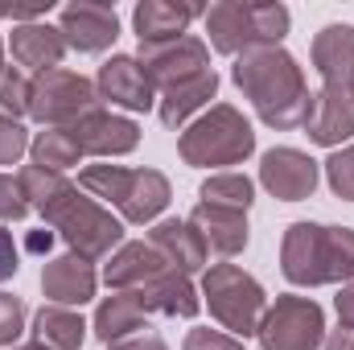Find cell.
I'll use <instances>...</instances> for the list:
<instances>
[{"mask_svg": "<svg viewBox=\"0 0 354 350\" xmlns=\"http://www.w3.org/2000/svg\"><path fill=\"white\" fill-rule=\"evenodd\" d=\"M58 29H62V37H66L71 50H79V54H103L120 37V12H115V4L75 0V4H66L58 12Z\"/></svg>", "mask_w": 354, "mask_h": 350, "instance_id": "7c38bea8", "label": "cell"}, {"mask_svg": "<svg viewBox=\"0 0 354 350\" xmlns=\"http://www.w3.org/2000/svg\"><path fill=\"white\" fill-rule=\"evenodd\" d=\"M309 58H313L326 91L354 95V25L334 21V25L317 29L313 46H309Z\"/></svg>", "mask_w": 354, "mask_h": 350, "instance_id": "9a60e30c", "label": "cell"}, {"mask_svg": "<svg viewBox=\"0 0 354 350\" xmlns=\"http://www.w3.org/2000/svg\"><path fill=\"white\" fill-rule=\"evenodd\" d=\"M181 350H248L239 338H231L227 330H210V326H194L185 334Z\"/></svg>", "mask_w": 354, "mask_h": 350, "instance_id": "836d02e7", "label": "cell"}, {"mask_svg": "<svg viewBox=\"0 0 354 350\" xmlns=\"http://www.w3.org/2000/svg\"><path fill=\"white\" fill-rule=\"evenodd\" d=\"M46 219V227L66 243V252L83 256V260H107L120 243H124V219L111 214L103 202H95L91 194H83L75 181H66V190L46 202L37 210Z\"/></svg>", "mask_w": 354, "mask_h": 350, "instance_id": "277c9868", "label": "cell"}, {"mask_svg": "<svg viewBox=\"0 0 354 350\" xmlns=\"http://www.w3.org/2000/svg\"><path fill=\"white\" fill-rule=\"evenodd\" d=\"M214 95H218V75L206 71V75H198V79H189V83H181V87H174V91H161V95H157V120H161L169 132H181L189 120H198V116L210 107Z\"/></svg>", "mask_w": 354, "mask_h": 350, "instance_id": "d4e9b609", "label": "cell"}, {"mask_svg": "<svg viewBox=\"0 0 354 350\" xmlns=\"http://www.w3.org/2000/svg\"><path fill=\"white\" fill-rule=\"evenodd\" d=\"M95 91L111 107H124V111H157V87L149 83V75L136 62V54H111L99 66V75H95Z\"/></svg>", "mask_w": 354, "mask_h": 350, "instance_id": "4fadbf2b", "label": "cell"}, {"mask_svg": "<svg viewBox=\"0 0 354 350\" xmlns=\"http://www.w3.org/2000/svg\"><path fill=\"white\" fill-rule=\"evenodd\" d=\"M189 227L202 235V243L214 252V256H223V260H235V256H243L248 252V243H252V227H248V214H239V210H223V206H194L189 210Z\"/></svg>", "mask_w": 354, "mask_h": 350, "instance_id": "ffe728a7", "label": "cell"}, {"mask_svg": "<svg viewBox=\"0 0 354 350\" xmlns=\"http://www.w3.org/2000/svg\"><path fill=\"white\" fill-rule=\"evenodd\" d=\"M107 350H169V342L161 338V334H136V338H124V342H111Z\"/></svg>", "mask_w": 354, "mask_h": 350, "instance_id": "8d00e7d4", "label": "cell"}, {"mask_svg": "<svg viewBox=\"0 0 354 350\" xmlns=\"http://www.w3.org/2000/svg\"><path fill=\"white\" fill-rule=\"evenodd\" d=\"M136 297L149 313H165V317H198V309H202L198 284L177 268H165L161 276H153L145 288H136Z\"/></svg>", "mask_w": 354, "mask_h": 350, "instance_id": "cb8c5ba5", "label": "cell"}, {"mask_svg": "<svg viewBox=\"0 0 354 350\" xmlns=\"http://www.w3.org/2000/svg\"><path fill=\"white\" fill-rule=\"evenodd\" d=\"M198 293H202V305L210 309V317L239 342H248L260 330L268 313L264 284L252 272H243L239 264H210L202 272Z\"/></svg>", "mask_w": 354, "mask_h": 350, "instance_id": "8992f818", "label": "cell"}, {"mask_svg": "<svg viewBox=\"0 0 354 350\" xmlns=\"http://www.w3.org/2000/svg\"><path fill=\"white\" fill-rule=\"evenodd\" d=\"M231 83L243 91V99L256 107V116L268 128H276V132L305 128L309 107H313V91L305 83V66L284 46L239 54L231 66Z\"/></svg>", "mask_w": 354, "mask_h": 350, "instance_id": "6da1fadb", "label": "cell"}, {"mask_svg": "<svg viewBox=\"0 0 354 350\" xmlns=\"http://www.w3.org/2000/svg\"><path fill=\"white\" fill-rule=\"evenodd\" d=\"M99 288V272L95 264L75 256V252H62L54 260H46L41 268V293H46V305H66V309H83Z\"/></svg>", "mask_w": 354, "mask_h": 350, "instance_id": "2e32d148", "label": "cell"}, {"mask_svg": "<svg viewBox=\"0 0 354 350\" xmlns=\"http://www.w3.org/2000/svg\"><path fill=\"white\" fill-rule=\"evenodd\" d=\"M305 136L322 149H342L351 145L354 136V95L342 91H313V107H309V120H305Z\"/></svg>", "mask_w": 354, "mask_h": 350, "instance_id": "d6986e66", "label": "cell"}, {"mask_svg": "<svg viewBox=\"0 0 354 350\" xmlns=\"http://www.w3.org/2000/svg\"><path fill=\"white\" fill-rule=\"evenodd\" d=\"M25 214H29V202L17 185V177L0 174V223H21Z\"/></svg>", "mask_w": 354, "mask_h": 350, "instance_id": "e575fe53", "label": "cell"}, {"mask_svg": "<svg viewBox=\"0 0 354 350\" xmlns=\"http://www.w3.org/2000/svg\"><path fill=\"white\" fill-rule=\"evenodd\" d=\"M174 202V185H169V177L161 174V169H132L128 177V190H124V202L115 206L120 210V219L124 223H132V227H153V223H161V214H165V206Z\"/></svg>", "mask_w": 354, "mask_h": 350, "instance_id": "44dd1931", "label": "cell"}, {"mask_svg": "<svg viewBox=\"0 0 354 350\" xmlns=\"http://www.w3.org/2000/svg\"><path fill=\"white\" fill-rule=\"evenodd\" d=\"M29 132H25V124L21 120H8V116H0V169L4 165H21V157L29 153Z\"/></svg>", "mask_w": 354, "mask_h": 350, "instance_id": "d6a6232c", "label": "cell"}, {"mask_svg": "<svg viewBox=\"0 0 354 350\" xmlns=\"http://www.w3.org/2000/svg\"><path fill=\"white\" fill-rule=\"evenodd\" d=\"M260 185L280 202H305L322 185V161L292 145H276L260 157Z\"/></svg>", "mask_w": 354, "mask_h": 350, "instance_id": "30bf717a", "label": "cell"}, {"mask_svg": "<svg viewBox=\"0 0 354 350\" xmlns=\"http://www.w3.org/2000/svg\"><path fill=\"white\" fill-rule=\"evenodd\" d=\"M136 62L145 66V75L157 87V95L181 87V83H189V79H198L206 71H214L210 66V46L198 33H185L177 42H165V46H140Z\"/></svg>", "mask_w": 354, "mask_h": 350, "instance_id": "9c48e42d", "label": "cell"}, {"mask_svg": "<svg viewBox=\"0 0 354 350\" xmlns=\"http://www.w3.org/2000/svg\"><path fill=\"white\" fill-rule=\"evenodd\" d=\"M83 157H99V161H111V157H128L136 145H140V124L132 116H120L111 107H95L87 111L79 124H71Z\"/></svg>", "mask_w": 354, "mask_h": 350, "instance_id": "8fae6325", "label": "cell"}, {"mask_svg": "<svg viewBox=\"0 0 354 350\" xmlns=\"http://www.w3.org/2000/svg\"><path fill=\"white\" fill-rule=\"evenodd\" d=\"M17 272H21V248H17L12 231H4V227H0V284H4V280H12Z\"/></svg>", "mask_w": 354, "mask_h": 350, "instance_id": "d590c367", "label": "cell"}, {"mask_svg": "<svg viewBox=\"0 0 354 350\" xmlns=\"http://www.w3.org/2000/svg\"><path fill=\"white\" fill-rule=\"evenodd\" d=\"M334 309H338V322H342V326H354V280L338 288V297H334Z\"/></svg>", "mask_w": 354, "mask_h": 350, "instance_id": "f35d334b", "label": "cell"}, {"mask_svg": "<svg viewBox=\"0 0 354 350\" xmlns=\"http://www.w3.org/2000/svg\"><path fill=\"white\" fill-rule=\"evenodd\" d=\"M322 350H354V326H334V330H326V342Z\"/></svg>", "mask_w": 354, "mask_h": 350, "instance_id": "74e56055", "label": "cell"}, {"mask_svg": "<svg viewBox=\"0 0 354 350\" xmlns=\"http://www.w3.org/2000/svg\"><path fill=\"white\" fill-rule=\"evenodd\" d=\"M4 71H8V62H4V37H0V79H4Z\"/></svg>", "mask_w": 354, "mask_h": 350, "instance_id": "60d3db41", "label": "cell"}, {"mask_svg": "<svg viewBox=\"0 0 354 350\" xmlns=\"http://www.w3.org/2000/svg\"><path fill=\"white\" fill-rule=\"evenodd\" d=\"M206 25V46L214 54L239 58L248 50L284 46L292 29V12L280 0H218L202 17Z\"/></svg>", "mask_w": 354, "mask_h": 350, "instance_id": "3957f363", "label": "cell"}, {"mask_svg": "<svg viewBox=\"0 0 354 350\" xmlns=\"http://www.w3.org/2000/svg\"><path fill=\"white\" fill-rule=\"evenodd\" d=\"M66 174H50V169H41V165H21L17 169V185H21V194H25V202L33 206V210H41L46 202H54L62 190H66Z\"/></svg>", "mask_w": 354, "mask_h": 350, "instance_id": "f1b7e54d", "label": "cell"}, {"mask_svg": "<svg viewBox=\"0 0 354 350\" xmlns=\"http://www.w3.org/2000/svg\"><path fill=\"white\" fill-rule=\"evenodd\" d=\"M25 322H29V309L17 293H4L0 288V347H17L21 334H25Z\"/></svg>", "mask_w": 354, "mask_h": 350, "instance_id": "1f68e13d", "label": "cell"}, {"mask_svg": "<svg viewBox=\"0 0 354 350\" xmlns=\"http://www.w3.org/2000/svg\"><path fill=\"white\" fill-rule=\"evenodd\" d=\"M280 272L297 288L351 284L354 280V227L292 223L280 239Z\"/></svg>", "mask_w": 354, "mask_h": 350, "instance_id": "7a4b0ae2", "label": "cell"}, {"mask_svg": "<svg viewBox=\"0 0 354 350\" xmlns=\"http://www.w3.org/2000/svg\"><path fill=\"white\" fill-rule=\"evenodd\" d=\"M149 330V309L140 305L136 293H107L91 317V334L111 347V342H124V338H136Z\"/></svg>", "mask_w": 354, "mask_h": 350, "instance_id": "603a6c76", "label": "cell"}, {"mask_svg": "<svg viewBox=\"0 0 354 350\" xmlns=\"http://www.w3.org/2000/svg\"><path fill=\"white\" fill-rule=\"evenodd\" d=\"M8 50H12L17 71H25L29 79H37L46 71H58L71 46H66V37H62L58 25H50V21H25V25H12Z\"/></svg>", "mask_w": 354, "mask_h": 350, "instance_id": "5bb4252c", "label": "cell"}, {"mask_svg": "<svg viewBox=\"0 0 354 350\" xmlns=\"http://www.w3.org/2000/svg\"><path fill=\"white\" fill-rule=\"evenodd\" d=\"M198 202H202V206H223V210L248 214L252 202H256V181H252L248 174H235V169L210 174L202 185H198Z\"/></svg>", "mask_w": 354, "mask_h": 350, "instance_id": "83f0119b", "label": "cell"}, {"mask_svg": "<svg viewBox=\"0 0 354 350\" xmlns=\"http://www.w3.org/2000/svg\"><path fill=\"white\" fill-rule=\"evenodd\" d=\"M322 174H326L330 190H334L342 202H354V145L334 149V153L322 161Z\"/></svg>", "mask_w": 354, "mask_h": 350, "instance_id": "4dcf8cb0", "label": "cell"}, {"mask_svg": "<svg viewBox=\"0 0 354 350\" xmlns=\"http://www.w3.org/2000/svg\"><path fill=\"white\" fill-rule=\"evenodd\" d=\"M8 350H50V347H41V342H33V338H29V342H17V347H8Z\"/></svg>", "mask_w": 354, "mask_h": 350, "instance_id": "ab89813d", "label": "cell"}, {"mask_svg": "<svg viewBox=\"0 0 354 350\" xmlns=\"http://www.w3.org/2000/svg\"><path fill=\"white\" fill-rule=\"evenodd\" d=\"M206 17L202 4H177V0H140L132 8V33L140 46H165L189 33V25Z\"/></svg>", "mask_w": 354, "mask_h": 350, "instance_id": "e0dca14e", "label": "cell"}, {"mask_svg": "<svg viewBox=\"0 0 354 350\" xmlns=\"http://www.w3.org/2000/svg\"><path fill=\"white\" fill-rule=\"evenodd\" d=\"M29 87H33V79H29L25 71L8 66L4 79H0V116L25 120V116H29Z\"/></svg>", "mask_w": 354, "mask_h": 350, "instance_id": "f546056e", "label": "cell"}, {"mask_svg": "<svg viewBox=\"0 0 354 350\" xmlns=\"http://www.w3.org/2000/svg\"><path fill=\"white\" fill-rule=\"evenodd\" d=\"M95 107H103L95 79L66 66L37 75L29 87V120H37L41 128H71Z\"/></svg>", "mask_w": 354, "mask_h": 350, "instance_id": "52a82bcc", "label": "cell"}, {"mask_svg": "<svg viewBox=\"0 0 354 350\" xmlns=\"http://www.w3.org/2000/svg\"><path fill=\"white\" fill-rule=\"evenodd\" d=\"M169 268L177 272H185V276H194V272H206L210 268V248L202 243V235L189 227V219H161V223H153L149 227V235H145Z\"/></svg>", "mask_w": 354, "mask_h": 350, "instance_id": "7402d4cb", "label": "cell"}, {"mask_svg": "<svg viewBox=\"0 0 354 350\" xmlns=\"http://www.w3.org/2000/svg\"><path fill=\"white\" fill-rule=\"evenodd\" d=\"M169 264L165 256L149 243V239H128V243H120L107 264H103V280H107V288L111 293H136V288H145L153 276H161Z\"/></svg>", "mask_w": 354, "mask_h": 350, "instance_id": "ac0fdd59", "label": "cell"}, {"mask_svg": "<svg viewBox=\"0 0 354 350\" xmlns=\"http://www.w3.org/2000/svg\"><path fill=\"white\" fill-rule=\"evenodd\" d=\"M264 350H322L326 342V309L313 297L284 293L268 301V313L256 330Z\"/></svg>", "mask_w": 354, "mask_h": 350, "instance_id": "ba28073f", "label": "cell"}, {"mask_svg": "<svg viewBox=\"0 0 354 350\" xmlns=\"http://www.w3.org/2000/svg\"><path fill=\"white\" fill-rule=\"evenodd\" d=\"M177 153L189 169H227L243 165L256 153V128L235 103H210L177 136Z\"/></svg>", "mask_w": 354, "mask_h": 350, "instance_id": "5b68a950", "label": "cell"}, {"mask_svg": "<svg viewBox=\"0 0 354 350\" xmlns=\"http://www.w3.org/2000/svg\"><path fill=\"white\" fill-rule=\"evenodd\" d=\"M83 161V149L71 128H41L29 140V165H41L50 174H66Z\"/></svg>", "mask_w": 354, "mask_h": 350, "instance_id": "4316f807", "label": "cell"}, {"mask_svg": "<svg viewBox=\"0 0 354 350\" xmlns=\"http://www.w3.org/2000/svg\"><path fill=\"white\" fill-rule=\"evenodd\" d=\"M87 322L79 309H66V305H41L33 313V342L50 350H83L87 342Z\"/></svg>", "mask_w": 354, "mask_h": 350, "instance_id": "484cf974", "label": "cell"}]
</instances>
